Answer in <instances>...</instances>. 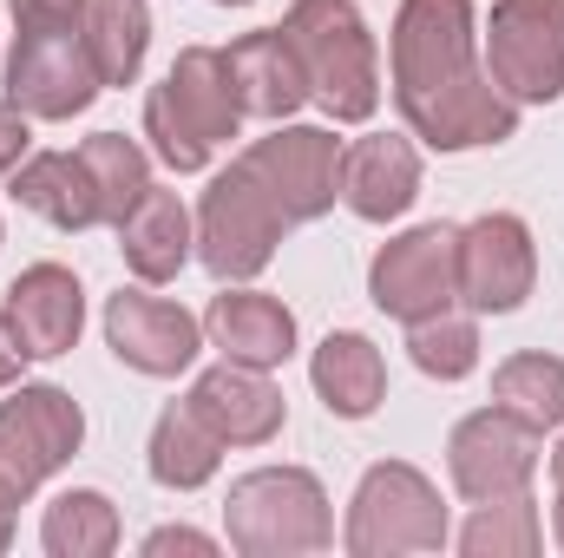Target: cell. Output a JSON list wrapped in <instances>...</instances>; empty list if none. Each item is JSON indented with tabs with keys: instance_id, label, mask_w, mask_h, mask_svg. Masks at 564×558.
Here are the masks:
<instances>
[{
	"instance_id": "obj_22",
	"label": "cell",
	"mask_w": 564,
	"mask_h": 558,
	"mask_svg": "<svg viewBox=\"0 0 564 558\" xmlns=\"http://www.w3.org/2000/svg\"><path fill=\"white\" fill-rule=\"evenodd\" d=\"M315 395L328 401V415L368 420L388 395V362L368 335H328L315 348Z\"/></svg>"
},
{
	"instance_id": "obj_15",
	"label": "cell",
	"mask_w": 564,
	"mask_h": 558,
	"mask_svg": "<svg viewBox=\"0 0 564 558\" xmlns=\"http://www.w3.org/2000/svg\"><path fill=\"white\" fill-rule=\"evenodd\" d=\"M191 408L210 420V433L224 447H263V440H276V427H282V388L263 368L224 355V368L197 375Z\"/></svg>"
},
{
	"instance_id": "obj_11",
	"label": "cell",
	"mask_w": 564,
	"mask_h": 558,
	"mask_svg": "<svg viewBox=\"0 0 564 558\" xmlns=\"http://www.w3.org/2000/svg\"><path fill=\"white\" fill-rule=\"evenodd\" d=\"M243 164L270 191L282 224H308L341 197V151L322 126H289L276 139H257L243 151Z\"/></svg>"
},
{
	"instance_id": "obj_35",
	"label": "cell",
	"mask_w": 564,
	"mask_h": 558,
	"mask_svg": "<svg viewBox=\"0 0 564 558\" xmlns=\"http://www.w3.org/2000/svg\"><path fill=\"white\" fill-rule=\"evenodd\" d=\"M0 546H7V513H0Z\"/></svg>"
},
{
	"instance_id": "obj_4",
	"label": "cell",
	"mask_w": 564,
	"mask_h": 558,
	"mask_svg": "<svg viewBox=\"0 0 564 558\" xmlns=\"http://www.w3.org/2000/svg\"><path fill=\"white\" fill-rule=\"evenodd\" d=\"M224 526H230V546L250 558H295V552H322L335 539V519H328V493L315 473L302 466H263V473H243L224 500Z\"/></svg>"
},
{
	"instance_id": "obj_12",
	"label": "cell",
	"mask_w": 564,
	"mask_h": 558,
	"mask_svg": "<svg viewBox=\"0 0 564 558\" xmlns=\"http://www.w3.org/2000/svg\"><path fill=\"white\" fill-rule=\"evenodd\" d=\"M7 99L26 119H73L99 99L86 33H20L7 60Z\"/></svg>"
},
{
	"instance_id": "obj_19",
	"label": "cell",
	"mask_w": 564,
	"mask_h": 558,
	"mask_svg": "<svg viewBox=\"0 0 564 558\" xmlns=\"http://www.w3.org/2000/svg\"><path fill=\"white\" fill-rule=\"evenodd\" d=\"M224 60H230V79H237L243 112H257V119H289V112L308 99L302 60H295V46H289L282 26L243 33L237 46H224Z\"/></svg>"
},
{
	"instance_id": "obj_36",
	"label": "cell",
	"mask_w": 564,
	"mask_h": 558,
	"mask_svg": "<svg viewBox=\"0 0 564 558\" xmlns=\"http://www.w3.org/2000/svg\"><path fill=\"white\" fill-rule=\"evenodd\" d=\"M224 7H243V0H224Z\"/></svg>"
},
{
	"instance_id": "obj_3",
	"label": "cell",
	"mask_w": 564,
	"mask_h": 558,
	"mask_svg": "<svg viewBox=\"0 0 564 558\" xmlns=\"http://www.w3.org/2000/svg\"><path fill=\"white\" fill-rule=\"evenodd\" d=\"M295 60H302V79H308V99L341 119V126H361L375 106H381V66H375V40L355 13V0H295L289 20H282Z\"/></svg>"
},
{
	"instance_id": "obj_33",
	"label": "cell",
	"mask_w": 564,
	"mask_h": 558,
	"mask_svg": "<svg viewBox=\"0 0 564 558\" xmlns=\"http://www.w3.org/2000/svg\"><path fill=\"white\" fill-rule=\"evenodd\" d=\"M20 362H33V355L20 348V335H13V322L0 315V388H13V382H20Z\"/></svg>"
},
{
	"instance_id": "obj_16",
	"label": "cell",
	"mask_w": 564,
	"mask_h": 558,
	"mask_svg": "<svg viewBox=\"0 0 564 558\" xmlns=\"http://www.w3.org/2000/svg\"><path fill=\"white\" fill-rule=\"evenodd\" d=\"M20 335L26 355H66L79 342V322H86V296H79V277L59 270V264H33L20 270L13 289H7V309H0Z\"/></svg>"
},
{
	"instance_id": "obj_10",
	"label": "cell",
	"mask_w": 564,
	"mask_h": 558,
	"mask_svg": "<svg viewBox=\"0 0 564 558\" xmlns=\"http://www.w3.org/2000/svg\"><path fill=\"white\" fill-rule=\"evenodd\" d=\"M446 466H453V486L466 500H512L539 473V427H525L506 408H479L453 427Z\"/></svg>"
},
{
	"instance_id": "obj_14",
	"label": "cell",
	"mask_w": 564,
	"mask_h": 558,
	"mask_svg": "<svg viewBox=\"0 0 564 558\" xmlns=\"http://www.w3.org/2000/svg\"><path fill=\"white\" fill-rule=\"evenodd\" d=\"M197 335H204V322H197L191 309L164 302V296L119 289V296L106 302V342H112V355H119L126 368H139V375H177V368H191V362H197Z\"/></svg>"
},
{
	"instance_id": "obj_2",
	"label": "cell",
	"mask_w": 564,
	"mask_h": 558,
	"mask_svg": "<svg viewBox=\"0 0 564 558\" xmlns=\"http://www.w3.org/2000/svg\"><path fill=\"white\" fill-rule=\"evenodd\" d=\"M237 126H243V99L217 46H184L164 86L144 99V139L171 171H204L217 144L237 139Z\"/></svg>"
},
{
	"instance_id": "obj_28",
	"label": "cell",
	"mask_w": 564,
	"mask_h": 558,
	"mask_svg": "<svg viewBox=\"0 0 564 558\" xmlns=\"http://www.w3.org/2000/svg\"><path fill=\"white\" fill-rule=\"evenodd\" d=\"M459 546H466V558H532L539 552V513H532V500L525 493L479 500V513L459 533Z\"/></svg>"
},
{
	"instance_id": "obj_30",
	"label": "cell",
	"mask_w": 564,
	"mask_h": 558,
	"mask_svg": "<svg viewBox=\"0 0 564 558\" xmlns=\"http://www.w3.org/2000/svg\"><path fill=\"white\" fill-rule=\"evenodd\" d=\"M86 7L93 0H13L20 33H86Z\"/></svg>"
},
{
	"instance_id": "obj_13",
	"label": "cell",
	"mask_w": 564,
	"mask_h": 558,
	"mask_svg": "<svg viewBox=\"0 0 564 558\" xmlns=\"http://www.w3.org/2000/svg\"><path fill=\"white\" fill-rule=\"evenodd\" d=\"M532 277H539V257H532V230L506 211L479 217L459 230V296L486 315H506L532 296Z\"/></svg>"
},
{
	"instance_id": "obj_31",
	"label": "cell",
	"mask_w": 564,
	"mask_h": 558,
	"mask_svg": "<svg viewBox=\"0 0 564 558\" xmlns=\"http://www.w3.org/2000/svg\"><path fill=\"white\" fill-rule=\"evenodd\" d=\"M26 112L13 106V99H0V171H20V158H26Z\"/></svg>"
},
{
	"instance_id": "obj_9",
	"label": "cell",
	"mask_w": 564,
	"mask_h": 558,
	"mask_svg": "<svg viewBox=\"0 0 564 558\" xmlns=\"http://www.w3.org/2000/svg\"><path fill=\"white\" fill-rule=\"evenodd\" d=\"M368 296L394 322H426V315L453 309L459 302V230L453 224H421V230L394 237L368 270Z\"/></svg>"
},
{
	"instance_id": "obj_27",
	"label": "cell",
	"mask_w": 564,
	"mask_h": 558,
	"mask_svg": "<svg viewBox=\"0 0 564 558\" xmlns=\"http://www.w3.org/2000/svg\"><path fill=\"white\" fill-rule=\"evenodd\" d=\"M119 546V513L106 493H59L46 506V552L53 558H106Z\"/></svg>"
},
{
	"instance_id": "obj_17",
	"label": "cell",
	"mask_w": 564,
	"mask_h": 558,
	"mask_svg": "<svg viewBox=\"0 0 564 558\" xmlns=\"http://www.w3.org/2000/svg\"><path fill=\"white\" fill-rule=\"evenodd\" d=\"M341 197L355 217L368 224H388L401 217L414 197H421V151L394 132H375V139H355L341 151Z\"/></svg>"
},
{
	"instance_id": "obj_29",
	"label": "cell",
	"mask_w": 564,
	"mask_h": 558,
	"mask_svg": "<svg viewBox=\"0 0 564 558\" xmlns=\"http://www.w3.org/2000/svg\"><path fill=\"white\" fill-rule=\"evenodd\" d=\"M408 348H414V368L433 375V382H459L479 368V329L453 309L426 315V322H408Z\"/></svg>"
},
{
	"instance_id": "obj_18",
	"label": "cell",
	"mask_w": 564,
	"mask_h": 558,
	"mask_svg": "<svg viewBox=\"0 0 564 558\" xmlns=\"http://www.w3.org/2000/svg\"><path fill=\"white\" fill-rule=\"evenodd\" d=\"M204 329L230 362H250V368H276V362L295 355V315L263 289H224L210 302Z\"/></svg>"
},
{
	"instance_id": "obj_23",
	"label": "cell",
	"mask_w": 564,
	"mask_h": 558,
	"mask_svg": "<svg viewBox=\"0 0 564 558\" xmlns=\"http://www.w3.org/2000/svg\"><path fill=\"white\" fill-rule=\"evenodd\" d=\"M217 460H224V440L210 433V420L197 415L191 401L158 415V427H151V480L158 486L191 493V486H204L217 473Z\"/></svg>"
},
{
	"instance_id": "obj_1",
	"label": "cell",
	"mask_w": 564,
	"mask_h": 558,
	"mask_svg": "<svg viewBox=\"0 0 564 558\" xmlns=\"http://www.w3.org/2000/svg\"><path fill=\"white\" fill-rule=\"evenodd\" d=\"M394 99L401 119L440 151H473L519 132V106L473 60V0H401Z\"/></svg>"
},
{
	"instance_id": "obj_26",
	"label": "cell",
	"mask_w": 564,
	"mask_h": 558,
	"mask_svg": "<svg viewBox=\"0 0 564 558\" xmlns=\"http://www.w3.org/2000/svg\"><path fill=\"white\" fill-rule=\"evenodd\" d=\"M492 408L519 415L525 427H558L564 420V362L558 355H512L492 375Z\"/></svg>"
},
{
	"instance_id": "obj_20",
	"label": "cell",
	"mask_w": 564,
	"mask_h": 558,
	"mask_svg": "<svg viewBox=\"0 0 564 558\" xmlns=\"http://www.w3.org/2000/svg\"><path fill=\"white\" fill-rule=\"evenodd\" d=\"M13 197H20L26 211H40L46 224H59V230H93V224H106L99 184H93V171H86L79 151H40V158H26V164L13 171Z\"/></svg>"
},
{
	"instance_id": "obj_21",
	"label": "cell",
	"mask_w": 564,
	"mask_h": 558,
	"mask_svg": "<svg viewBox=\"0 0 564 558\" xmlns=\"http://www.w3.org/2000/svg\"><path fill=\"white\" fill-rule=\"evenodd\" d=\"M119 250L139 282H171L191 264V211L177 204V191H144L139 211L119 224Z\"/></svg>"
},
{
	"instance_id": "obj_7",
	"label": "cell",
	"mask_w": 564,
	"mask_h": 558,
	"mask_svg": "<svg viewBox=\"0 0 564 558\" xmlns=\"http://www.w3.org/2000/svg\"><path fill=\"white\" fill-rule=\"evenodd\" d=\"M86 440V415L59 388H20L0 401V513H13L46 473H59Z\"/></svg>"
},
{
	"instance_id": "obj_34",
	"label": "cell",
	"mask_w": 564,
	"mask_h": 558,
	"mask_svg": "<svg viewBox=\"0 0 564 558\" xmlns=\"http://www.w3.org/2000/svg\"><path fill=\"white\" fill-rule=\"evenodd\" d=\"M552 480H558V546H564V447L552 453Z\"/></svg>"
},
{
	"instance_id": "obj_24",
	"label": "cell",
	"mask_w": 564,
	"mask_h": 558,
	"mask_svg": "<svg viewBox=\"0 0 564 558\" xmlns=\"http://www.w3.org/2000/svg\"><path fill=\"white\" fill-rule=\"evenodd\" d=\"M144 40H151L144 0H93L86 7V53H93L99 86H132L139 79Z\"/></svg>"
},
{
	"instance_id": "obj_6",
	"label": "cell",
	"mask_w": 564,
	"mask_h": 558,
	"mask_svg": "<svg viewBox=\"0 0 564 558\" xmlns=\"http://www.w3.org/2000/svg\"><path fill=\"white\" fill-rule=\"evenodd\" d=\"M446 539V506L426 486V473L388 460L368 466L348 506V552L355 558H394V552H440Z\"/></svg>"
},
{
	"instance_id": "obj_5",
	"label": "cell",
	"mask_w": 564,
	"mask_h": 558,
	"mask_svg": "<svg viewBox=\"0 0 564 558\" xmlns=\"http://www.w3.org/2000/svg\"><path fill=\"white\" fill-rule=\"evenodd\" d=\"M282 211L270 204V191L250 178V164L237 158L230 171H217V184L204 191V211H197V257L217 282H243L257 277L282 244Z\"/></svg>"
},
{
	"instance_id": "obj_8",
	"label": "cell",
	"mask_w": 564,
	"mask_h": 558,
	"mask_svg": "<svg viewBox=\"0 0 564 558\" xmlns=\"http://www.w3.org/2000/svg\"><path fill=\"white\" fill-rule=\"evenodd\" d=\"M486 46L492 86L512 106H552L564 93V0H499Z\"/></svg>"
},
{
	"instance_id": "obj_32",
	"label": "cell",
	"mask_w": 564,
	"mask_h": 558,
	"mask_svg": "<svg viewBox=\"0 0 564 558\" xmlns=\"http://www.w3.org/2000/svg\"><path fill=\"white\" fill-rule=\"evenodd\" d=\"M144 552H210V539H204V533H191V526H164V533H151V539H144Z\"/></svg>"
},
{
	"instance_id": "obj_25",
	"label": "cell",
	"mask_w": 564,
	"mask_h": 558,
	"mask_svg": "<svg viewBox=\"0 0 564 558\" xmlns=\"http://www.w3.org/2000/svg\"><path fill=\"white\" fill-rule=\"evenodd\" d=\"M79 158H86V171H93V184H99V211H106V224L119 230L132 211H139V197L151 191V164H144V151L126 132H93V139L79 144Z\"/></svg>"
}]
</instances>
